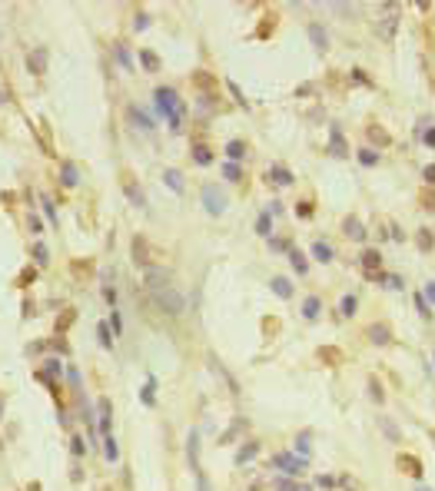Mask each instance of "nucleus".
Wrapping results in <instances>:
<instances>
[{"label":"nucleus","mask_w":435,"mask_h":491,"mask_svg":"<svg viewBox=\"0 0 435 491\" xmlns=\"http://www.w3.org/2000/svg\"><path fill=\"white\" fill-rule=\"evenodd\" d=\"M146 289L150 295L157 299V306L169 316H179L183 309H186V299L179 292L176 285H173V275L163 273V269H153V266H146Z\"/></svg>","instance_id":"1"},{"label":"nucleus","mask_w":435,"mask_h":491,"mask_svg":"<svg viewBox=\"0 0 435 491\" xmlns=\"http://www.w3.org/2000/svg\"><path fill=\"white\" fill-rule=\"evenodd\" d=\"M157 107L163 109V116L169 120V126L173 130H179V123H183V103H179V97L173 93V90L160 87L157 90Z\"/></svg>","instance_id":"2"},{"label":"nucleus","mask_w":435,"mask_h":491,"mask_svg":"<svg viewBox=\"0 0 435 491\" xmlns=\"http://www.w3.org/2000/svg\"><path fill=\"white\" fill-rule=\"evenodd\" d=\"M203 203H206V213H213V216H219L226 209V196L216 186H206V189H203Z\"/></svg>","instance_id":"3"},{"label":"nucleus","mask_w":435,"mask_h":491,"mask_svg":"<svg viewBox=\"0 0 435 491\" xmlns=\"http://www.w3.org/2000/svg\"><path fill=\"white\" fill-rule=\"evenodd\" d=\"M272 465H276V468H282L286 475H299V471L306 468V458H302V455H276V458H272Z\"/></svg>","instance_id":"4"},{"label":"nucleus","mask_w":435,"mask_h":491,"mask_svg":"<svg viewBox=\"0 0 435 491\" xmlns=\"http://www.w3.org/2000/svg\"><path fill=\"white\" fill-rule=\"evenodd\" d=\"M362 269H366L369 279H379V269H382V256L376 249H366L362 252Z\"/></svg>","instance_id":"5"},{"label":"nucleus","mask_w":435,"mask_h":491,"mask_svg":"<svg viewBox=\"0 0 435 491\" xmlns=\"http://www.w3.org/2000/svg\"><path fill=\"white\" fill-rule=\"evenodd\" d=\"M27 63H30V73H44L47 70V50L44 47H37L34 54L27 56Z\"/></svg>","instance_id":"6"},{"label":"nucleus","mask_w":435,"mask_h":491,"mask_svg":"<svg viewBox=\"0 0 435 491\" xmlns=\"http://www.w3.org/2000/svg\"><path fill=\"white\" fill-rule=\"evenodd\" d=\"M399 468L409 471L412 478H422V465H419V458H412V455H399Z\"/></svg>","instance_id":"7"},{"label":"nucleus","mask_w":435,"mask_h":491,"mask_svg":"<svg viewBox=\"0 0 435 491\" xmlns=\"http://www.w3.org/2000/svg\"><path fill=\"white\" fill-rule=\"evenodd\" d=\"M342 232H346L349 239H366V229H362V222H359V219H352V216L342 222Z\"/></svg>","instance_id":"8"},{"label":"nucleus","mask_w":435,"mask_h":491,"mask_svg":"<svg viewBox=\"0 0 435 491\" xmlns=\"http://www.w3.org/2000/svg\"><path fill=\"white\" fill-rule=\"evenodd\" d=\"M60 179H63V186H77V183H80L77 166H73V163H63V166H60Z\"/></svg>","instance_id":"9"},{"label":"nucleus","mask_w":435,"mask_h":491,"mask_svg":"<svg viewBox=\"0 0 435 491\" xmlns=\"http://www.w3.org/2000/svg\"><path fill=\"white\" fill-rule=\"evenodd\" d=\"M269 183H276V186H289V183H292L289 169H282V166H272V169H269Z\"/></svg>","instance_id":"10"},{"label":"nucleus","mask_w":435,"mask_h":491,"mask_svg":"<svg viewBox=\"0 0 435 491\" xmlns=\"http://www.w3.org/2000/svg\"><path fill=\"white\" fill-rule=\"evenodd\" d=\"M369 338H372L376 345H385V342H392L389 326H372V328H369Z\"/></svg>","instance_id":"11"},{"label":"nucleus","mask_w":435,"mask_h":491,"mask_svg":"<svg viewBox=\"0 0 435 491\" xmlns=\"http://www.w3.org/2000/svg\"><path fill=\"white\" fill-rule=\"evenodd\" d=\"M163 183H166L173 193H183V176H179V169H166V173H163Z\"/></svg>","instance_id":"12"},{"label":"nucleus","mask_w":435,"mask_h":491,"mask_svg":"<svg viewBox=\"0 0 435 491\" xmlns=\"http://www.w3.org/2000/svg\"><path fill=\"white\" fill-rule=\"evenodd\" d=\"M272 292H276L279 299H289V295H292V285H289V279H282V275H276V279H272Z\"/></svg>","instance_id":"13"},{"label":"nucleus","mask_w":435,"mask_h":491,"mask_svg":"<svg viewBox=\"0 0 435 491\" xmlns=\"http://www.w3.org/2000/svg\"><path fill=\"white\" fill-rule=\"evenodd\" d=\"M103 455H107L110 461L120 458V448H116V438H113V435H103Z\"/></svg>","instance_id":"14"},{"label":"nucleus","mask_w":435,"mask_h":491,"mask_svg":"<svg viewBox=\"0 0 435 491\" xmlns=\"http://www.w3.org/2000/svg\"><path fill=\"white\" fill-rule=\"evenodd\" d=\"M100 428L103 435H110V398H100Z\"/></svg>","instance_id":"15"},{"label":"nucleus","mask_w":435,"mask_h":491,"mask_svg":"<svg viewBox=\"0 0 435 491\" xmlns=\"http://www.w3.org/2000/svg\"><path fill=\"white\" fill-rule=\"evenodd\" d=\"M369 140H372V143H379V146H389V133H385V130H382V126H369Z\"/></svg>","instance_id":"16"},{"label":"nucleus","mask_w":435,"mask_h":491,"mask_svg":"<svg viewBox=\"0 0 435 491\" xmlns=\"http://www.w3.org/2000/svg\"><path fill=\"white\" fill-rule=\"evenodd\" d=\"M313 256H316L319 262H329V259H332V246H329V242H316V246H313Z\"/></svg>","instance_id":"17"},{"label":"nucleus","mask_w":435,"mask_h":491,"mask_svg":"<svg viewBox=\"0 0 435 491\" xmlns=\"http://www.w3.org/2000/svg\"><path fill=\"white\" fill-rule=\"evenodd\" d=\"M140 60H143V66L153 73V70H160V56L153 54V50H140Z\"/></svg>","instance_id":"18"},{"label":"nucleus","mask_w":435,"mask_h":491,"mask_svg":"<svg viewBox=\"0 0 435 491\" xmlns=\"http://www.w3.org/2000/svg\"><path fill=\"white\" fill-rule=\"evenodd\" d=\"M302 316H306V319H316V316H319V299H316V295H309V299L302 302Z\"/></svg>","instance_id":"19"},{"label":"nucleus","mask_w":435,"mask_h":491,"mask_svg":"<svg viewBox=\"0 0 435 491\" xmlns=\"http://www.w3.org/2000/svg\"><path fill=\"white\" fill-rule=\"evenodd\" d=\"M243 153H246V143L243 140H233L229 146H226V156H229V160H243Z\"/></svg>","instance_id":"20"},{"label":"nucleus","mask_w":435,"mask_h":491,"mask_svg":"<svg viewBox=\"0 0 435 491\" xmlns=\"http://www.w3.org/2000/svg\"><path fill=\"white\" fill-rule=\"evenodd\" d=\"M319 359L329 362V365H339V362H342V352L339 349H319Z\"/></svg>","instance_id":"21"},{"label":"nucleus","mask_w":435,"mask_h":491,"mask_svg":"<svg viewBox=\"0 0 435 491\" xmlns=\"http://www.w3.org/2000/svg\"><path fill=\"white\" fill-rule=\"evenodd\" d=\"M126 196L133 206H143V189H136V183H130V179H126Z\"/></svg>","instance_id":"22"},{"label":"nucleus","mask_w":435,"mask_h":491,"mask_svg":"<svg viewBox=\"0 0 435 491\" xmlns=\"http://www.w3.org/2000/svg\"><path fill=\"white\" fill-rule=\"evenodd\" d=\"M256 451H259V445H256V441H249L246 448H239V455H236V465H243V461H249L253 455H256Z\"/></svg>","instance_id":"23"},{"label":"nucleus","mask_w":435,"mask_h":491,"mask_svg":"<svg viewBox=\"0 0 435 491\" xmlns=\"http://www.w3.org/2000/svg\"><path fill=\"white\" fill-rule=\"evenodd\" d=\"M329 133H332V153L342 156V153H346V143H342V133H339V126H332Z\"/></svg>","instance_id":"24"},{"label":"nucleus","mask_w":435,"mask_h":491,"mask_svg":"<svg viewBox=\"0 0 435 491\" xmlns=\"http://www.w3.org/2000/svg\"><path fill=\"white\" fill-rule=\"evenodd\" d=\"M133 259L143 262V266L150 262V256H146V242H143V239H133Z\"/></svg>","instance_id":"25"},{"label":"nucleus","mask_w":435,"mask_h":491,"mask_svg":"<svg viewBox=\"0 0 435 491\" xmlns=\"http://www.w3.org/2000/svg\"><path fill=\"white\" fill-rule=\"evenodd\" d=\"M60 372H63V365H60V362H56V359H47V372H40L37 379H50V375H60Z\"/></svg>","instance_id":"26"},{"label":"nucleus","mask_w":435,"mask_h":491,"mask_svg":"<svg viewBox=\"0 0 435 491\" xmlns=\"http://www.w3.org/2000/svg\"><path fill=\"white\" fill-rule=\"evenodd\" d=\"M309 37L316 40V47H326V44H329V37L323 33V27H319V23H313V27H309Z\"/></svg>","instance_id":"27"},{"label":"nucleus","mask_w":435,"mask_h":491,"mask_svg":"<svg viewBox=\"0 0 435 491\" xmlns=\"http://www.w3.org/2000/svg\"><path fill=\"white\" fill-rule=\"evenodd\" d=\"M395 23H399V17H385V23H382V40H392V33H395Z\"/></svg>","instance_id":"28"},{"label":"nucleus","mask_w":435,"mask_h":491,"mask_svg":"<svg viewBox=\"0 0 435 491\" xmlns=\"http://www.w3.org/2000/svg\"><path fill=\"white\" fill-rule=\"evenodd\" d=\"M193 160H196L200 166H206V163H213V153L206 150V146H196V150H193Z\"/></svg>","instance_id":"29"},{"label":"nucleus","mask_w":435,"mask_h":491,"mask_svg":"<svg viewBox=\"0 0 435 491\" xmlns=\"http://www.w3.org/2000/svg\"><path fill=\"white\" fill-rule=\"evenodd\" d=\"M432 246H435L432 232H429V229H419V249H422V252H429V249H432Z\"/></svg>","instance_id":"30"},{"label":"nucleus","mask_w":435,"mask_h":491,"mask_svg":"<svg viewBox=\"0 0 435 491\" xmlns=\"http://www.w3.org/2000/svg\"><path fill=\"white\" fill-rule=\"evenodd\" d=\"M289 259H292V269H296V273H306V256H302V252H289Z\"/></svg>","instance_id":"31"},{"label":"nucleus","mask_w":435,"mask_h":491,"mask_svg":"<svg viewBox=\"0 0 435 491\" xmlns=\"http://www.w3.org/2000/svg\"><path fill=\"white\" fill-rule=\"evenodd\" d=\"M223 176H226V179H233V183H239V179H243V176H239V166H236V163H226V166H223Z\"/></svg>","instance_id":"32"},{"label":"nucleus","mask_w":435,"mask_h":491,"mask_svg":"<svg viewBox=\"0 0 435 491\" xmlns=\"http://www.w3.org/2000/svg\"><path fill=\"white\" fill-rule=\"evenodd\" d=\"M153 388H157V382L150 379V382L143 385V402H146V405H153V402H157V395H153Z\"/></svg>","instance_id":"33"},{"label":"nucleus","mask_w":435,"mask_h":491,"mask_svg":"<svg viewBox=\"0 0 435 491\" xmlns=\"http://www.w3.org/2000/svg\"><path fill=\"white\" fill-rule=\"evenodd\" d=\"M97 335H100V345H103V349H110V345H113V338H110V326H100V328H97Z\"/></svg>","instance_id":"34"},{"label":"nucleus","mask_w":435,"mask_h":491,"mask_svg":"<svg viewBox=\"0 0 435 491\" xmlns=\"http://www.w3.org/2000/svg\"><path fill=\"white\" fill-rule=\"evenodd\" d=\"M44 213H47V219L56 226V209H54V199H50V196H44Z\"/></svg>","instance_id":"35"},{"label":"nucleus","mask_w":435,"mask_h":491,"mask_svg":"<svg viewBox=\"0 0 435 491\" xmlns=\"http://www.w3.org/2000/svg\"><path fill=\"white\" fill-rule=\"evenodd\" d=\"M130 116H133V120H136V126H143V130H153V123L146 120L143 113H136V109H130Z\"/></svg>","instance_id":"36"},{"label":"nucleus","mask_w":435,"mask_h":491,"mask_svg":"<svg viewBox=\"0 0 435 491\" xmlns=\"http://www.w3.org/2000/svg\"><path fill=\"white\" fill-rule=\"evenodd\" d=\"M359 160H362L366 166H376V163H379V156L372 153V150H362V153H359Z\"/></svg>","instance_id":"37"},{"label":"nucleus","mask_w":435,"mask_h":491,"mask_svg":"<svg viewBox=\"0 0 435 491\" xmlns=\"http://www.w3.org/2000/svg\"><path fill=\"white\" fill-rule=\"evenodd\" d=\"M352 312H356V299L346 295V299H342V316H352Z\"/></svg>","instance_id":"38"},{"label":"nucleus","mask_w":435,"mask_h":491,"mask_svg":"<svg viewBox=\"0 0 435 491\" xmlns=\"http://www.w3.org/2000/svg\"><path fill=\"white\" fill-rule=\"evenodd\" d=\"M70 441H73V445H70V451H73V455H83V451H87V445H83V438H70Z\"/></svg>","instance_id":"39"},{"label":"nucleus","mask_w":435,"mask_h":491,"mask_svg":"<svg viewBox=\"0 0 435 491\" xmlns=\"http://www.w3.org/2000/svg\"><path fill=\"white\" fill-rule=\"evenodd\" d=\"M34 256H37V266H47V259H50V256H47V246H37Z\"/></svg>","instance_id":"40"},{"label":"nucleus","mask_w":435,"mask_h":491,"mask_svg":"<svg viewBox=\"0 0 435 491\" xmlns=\"http://www.w3.org/2000/svg\"><path fill=\"white\" fill-rule=\"evenodd\" d=\"M256 229L263 232V236H269V213H263V216H259V222H256Z\"/></svg>","instance_id":"41"},{"label":"nucleus","mask_w":435,"mask_h":491,"mask_svg":"<svg viewBox=\"0 0 435 491\" xmlns=\"http://www.w3.org/2000/svg\"><path fill=\"white\" fill-rule=\"evenodd\" d=\"M193 80H196L200 87H213V83H216V80H213L210 73H196V77H193Z\"/></svg>","instance_id":"42"},{"label":"nucleus","mask_w":435,"mask_h":491,"mask_svg":"<svg viewBox=\"0 0 435 491\" xmlns=\"http://www.w3.org/2000/svg\"><path fill=\"white\" fill-rule=\"evenodd\" d=\"M422 206L425 209H435V193H422Z\"/></svg>","instance_id":"43"},{"label":"nucleus","mask_w":435,"mask_h":491,"mask_svg":"<svg viewBox=\"0 0 435 491\" xmlns=\"http://www.w3.org/2000/svg\"><path fill=\"white\" fill-rule=\"evenodd\" d=\"M67 379H70V385H73V388H80V372H77V369H70Z\"/></svg>","instance_id":"44"},{"label":"nucleus","mask_w":435,"mask_h":491,"mask_svg":"<svg viewBox=\"0 0 435 491\" xmlns=\"http://www.w3.org/2000/svg\"><path fill=\"white\" fill-rule=\"evenodd\" d=\"M116 60H120L123 66H130V56H126V50H123V47H116Z\"/></svg>","instance_id":"45"},{"label":"nucleus","mask_w":435,"mask_h":491,"mask_svg":"<svg viewBox=\"0 0 435 491\" xmlns=\"http://www.w3.org/2000/svg\"><path fill=\"white\" fill-rule=\"evenodd\" d=\"M422 140L429 143V146H435V126H432V130H425V133H422Z\"/></svg>","instance_id":"46"},{"label":"nucleus","mask_w":435,"mask_h":491,"mask_svg":"<svg viewBox=\"0 0 435 491\" xmlns=\"http://www.w3.org/2000/svg\"><path fill=\"white\" fill-rule=\"evenodd\" d=\"M146 27H150V20H146V13H140L136 17V30H146Z\"/></svg>","instance_id":"47"},{"label":"nucleus","mask_w":435,"mask_h":491,"mask_svg":"<svg viewBox=\"0 0 435 491\" xmlns=\"http://www.w3.org/2000/svg\"><path fill=\"white\" fill-rule=\"evenodd\" d=\"M103 295H107V302H110V306H116V292H113L110 285H107V289H103Z\"/></svg>","instance_id":"48"},{"label":"nucleus","mask_w":435,"mask_h":491,"mask_svg":"<svg viewBox=\"0 0 435 491\" xmlns=\"http://www.w3.org/2000/svg\"><path fill=\"white\" fill-rule=\"evenodd\" d=\"M422 176H425V183H435V166H425Z\"/></svg>","instance_id":"49"},{"label":"nucleus","mask_w":435,"mask_h":491,"mask_svg":"<svg viewBox=\"0 0 435 491\" xmlns=\"http://www.w3.org/2000/svg\"><path fill=\"white\" fill-rule=\"evenodd\" d=\"M30 232H44V226H40V219L30 216Z\"/></svg>","instance_id":"50"},{"label":"nucleus","mask_w":435,"mask_h":491,"mask_svg":"<svg viewBox=\"0 0 435 491\" xmlns=\"http://www.w3.org/2000/svg\"><path fill=\"white\" fill-rule=\"evenodd\" d=\"M425 295H429V299L435 302V282H429V285H425Z\"/></svg>","instance_id":"51"},{"label":"nucleus","mask_w":435,"mask_h":491,"mask_svg":"<svg viewBox=\"0 0 435 491\" xmlns=\"http://www.w3.org/2000/svg\"><path fill=\"white\" fill-rule=\"evenodd\" d=\"M200 491H210V485H206V478L200 475Z\"/></svg>","instance_id":"52"},{"label":"nucleus","mask_w":435,"mask_h":491,"mask_svg":"<svg viewBox=\"0 0 435 491\" xmlns=\"http://www.w3.org/2000/svg\"><path fill=\"white\" fill-rule=\"evenodd\" d=\"M0 418H3V395H0Z\"/></svg>","instance_id":"53"},{"label":"nucleus","mask_w":435,"mask_h":491,"mask_svg":"<svg viewBox=\"0 0 435 491\" xmlns=\"http://www.w3.org/2000/svg\"><path fill=\"white\" fill-rule=\"evenodd\" d=\"M0 107H3V93H0Z\"/></svg>","instance_id":"54"}]
</instances>
